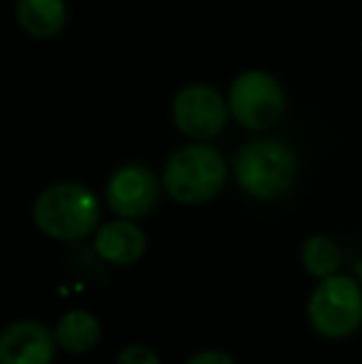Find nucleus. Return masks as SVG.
<instances>
[{"mask_svg": "<svg viewBox=\"0 0 362 364\" xmlns=\"http://www.w3.org/2000/svg\"><path fill=\"white\" fill-rule=\"evenodd\" d=\"M355 278H358V283L362 285V258L358 260V265H355Z\"/></svg>", "mask_w": 362, "mask_h": 364, "instance_id": "2eb2a0df", "label": "nucleus"}, {"mask_svg": "<svg viewBox=\"0 0 362 364\" xmlns=\"http://www.w3.org/2000/svg\"><path fill=\"white\" fill-rule=\"evenodd\" d=\"M308 322L325 340H348L362 327V285L353 275L323 278L308 297Z\"/></svg>", "mask_w": 362, "mask_h": 364, "instance_id": "20e7f679", "label": "nucleus"}, {"mask_svg": "<svg viewBox=\"0 0 362 364\" xmlns=\"http://www.w3.org/2000/svg\"><path fill=\"white\" fill-rule=\"evenodd\" d=\"M159 201V181L144 164H124L107 181V203L122 218H142Z\"/></svg>", "mask_w": 362, "mask_h": 364, "instance_id": "0eeeda50", "label": "nucleus"}, {"mask_svg": "<svg viewBox=\"0 0 362 364\" xmlns=\"http://www.w3.org/2000/svg\"><path fill=\"white\" fill-rule=\"evenodd\" d=\"M186 364H236V360L223 350H203L193 355Z\"/></svg>", "mask_w": 362, "mask_h": 364, "instance_id": "4468645a", "label": "nucleus"}, {"mask_svg": "<svg viewBox=\"0 0 362 364\" xmlns=\"http://www.w3.org/2000/svg\"><path fill=\"white\" fill-rule=\"evenodd\" d=\"M33 220L48 238L82 240L100 223V203L82 183H53L35 198Z\"/></svg>", "mask_w": 362, "mask_h": 364, "instance_id": "f03ea898", "label": "nucleus"}, {"mask_svg": "<svg viewBox=\"0 0 362 364\" xmlns=\"http://www.w3.org/2000/svg\"><path fill=\"white\" fill-rule=\"evenodd\" d=\"M53 335L60 350L70 355H87L100 345L102 325L87 310H70L58 320Z\"/></svg>", "mask_w": 362, "mask_h": 364, "instance_id": "9d476101", "label": "nucleus"}, {"mask_svg": "<svg viewBox=\"0 0 362 364\" xmlns=\"http://www.w3.org/2000/svg\"><path fill=\"white\" fill-rule=\"evenodd\" d=\"M117 364H161L159 355L147 345H127L117 355Z\"/></svg>", "mask_w": 362, "mask_h": 364, "instance_id": "ddd939ff", "label": "nucleus"}, {"mask_svg": "<svg viewBox=\"0 0 362 364\" xmlns=\"http://www.w3.org/2000/svg\"><path fill=\"white\" fill-rule=\"evenodd\" d=\"M300 263H303V270L310 278H330L343 268V250L330 235L315 233L305 238L303 245H300Z\"/></svg>", "mask_w": 362, "mask_h": 364, "instance_id": "f8f14e48", "label": "nucleus"}, {"mask_svg": "<svg viewBox=\"0 0 362 364\" xmlns=\"http://www.w3.org/2000/svg\"><path fill=\"white\" fill-rule=\"evenodd\" d=\"M174 124L191 139H211L226 127L228 102L208 85H186L176 92Z\"/></svg>", "mask_w": 362, "mask_h": 364, "instance_id": "423d86ee", "label": "nucleus"}, {"mask_svg": "<svg viewBox=\"0 0 362 364\" xmlns=\"http://www.w3.org/2000/svg\"><path fill=\"white\" fill-rule=\"evenodd\" d=\"M285 107H288V97L283 85L266 70H246L231 82L228 112L246 129H271L283 119Z\"/></svg>", "mask_w": 362, "mask_h": 364, "instance_id": "39448f33", "label": "nucleus"}, {"mask_svg": "<svg viewBox=\"0 0 362 364\" xmlns=\"http://www.w3.org/2000/svg\"><path fill=\"white\" fill-rule=\"evenodd\" d=\"M15 15L25 33L48 40L58 35L68 23V5L65 0H18Z\"/></svg>", "mask_w": 362, "mask_h": 364, "instance_id": "9b49d317", "label": "nucleus"}, {"mask_svg": "<svg viewBox=\"0 0 362 364\" xmlns=\"http://www.w3.org/2000/svg\"><path fill=\"white\" fill-rule=\"evenodd\" d=\"M164 191L183 206H201L218 196L226 183L223 156L208 144L181 146L169 156L164 166Z\"/></svg>", "mask_w": 362, "mask_h": 364, "instance_id": "7ed1b4c3", "label": "nucleus"}, {"mask_svg": "<svg viewBox=\"0 0 362 364\" xmlns=\"http://www.w3.org/2000/svg\"><path fill=\"white\" fill-rule=\"evenodd\" d=\"M55 350L53 330L43 322L18 320L0 332V364H53Z\"/></svg>", "mask_w": 362, "mask_h": 364, "instance_id": "6e6552de", "label": "nucleus"}, {"mask_svg": "<svg viewBox=\"0 0 362 364\" xmlns=\"http://www.w3.org/2000/svg\"><path fill=\"white\" fill-rule=\"evenodd\" d=\"M236 181L256 201H278L298 181V156L280 139H256L238 149L233 161Z\"/></svg>", "mask_w": 362, "mask_h": 364, "instance_id": "f257e3e1", "label": "nucleus"}, {"mask_svg": "<svg viewBox=\"0 0 362 364\" xmlns=\"http://www.w3.org/2000/svg\"><path fill=\"white\" fill-rule=\"evenodd\" d=\"M95 250L102 260L112 265H132L144 255L147 235L132 218L110 220L100 225L95 235Z\"/></svg>", "mask_w": 362, "mask_h": 364, "instance_id": "1a4fd4ad", "label": "nucleus"}]
</instances>
